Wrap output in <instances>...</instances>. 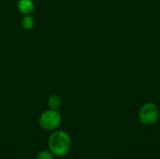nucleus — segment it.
Listing matches in <instances>:
<instances>
[{
	"instance_id": "obj_1",
	"label": "nucleus",
	"mask_w": 160,
	"mask_h": 159,
	"mask_svg": "<svg viewBox=\"0 0 160 159\" xmlns=\"http://www.w3.org/2000/svg\"><path fill=\"white\" fill-rule=\"evenodd\" d=\"M71 138L64 130H53L48 139L49 150L55 157H65L71 148Z\"/></svg>"
},
{
	"instance_id": "obj_2",
	"label": "nucleus",
	"mask_w": 160,
	"mask_h": 159,
	"mask_svg": "<svg viewBox=\"0 0 160 159\" xmlns=\"http://www.w3.org/2000/svg\"><path fill=\"white\" fill-rule=\"evenodd\" d=\"M62 123V116L58 111L47 110L43 112L38 118L39 127L47 131L56 130Z\"/></svg>"
},
{
	"instance_id": "obj_3",
	"label": "nucleus",
	"mask_w": 160,
	"mask_h": 159,
	"mask_svg": "<svg viewBox=\"0 0 160 159\" xmlns=\"http://www.w3.org/2000/svg\"><path fill=\"white\" fill-rule=\"evenodd\" d=\"M140 120L143 125H154L158 118V110L154 103L144 104L140 111Z\"/></svg>"
},
{
	"instance_id": "obj_4",
	"label": "nucleus",
	"mask_w": 160,
	"mask_h": 159,
	"mask_svg": "<svg viewBox=\"0 0 160 159\" xmlns=\"http://www.w3.org/2000/svg\"><path fill=\"white\" fill-rule=\"evenodd\" d=\"M19 11L23 15L32 14L35 10V4L32 0H19L17 3Z\"/></svg>"
},
{
	"instance_id": "obj_5",
	"label": "nucleus",
	"mask_w": 160,
	"mask_h": 159,
	"mask_svg": "<svg viewBox=\"0 0 160 159\" xmlns=\"http://www.w3.org/2000/svg\"><path fill=\"white\" fill-rule=\"evenodd\" d=\"M62 105V98L58 95H52L48 98V107L51 110L58 111Z\"/></svg>"
},
{
	"instance_id": "obj_6",
	"label": "nucleus",
	"mask_w": 160,
	"mask_h": 159,
	"mask_svg": "<svg viewBox=\"0 0 160 159\" xmlns=\"http://www.w3.org/2000/svg\"><path fill=\"white\" fill-rule=\"evenodd\" d=\"M35 25V20L31 16V14L24 15L22 19V26L25 30H30L34 27Z\"/></svg>"
},
{
	"instance_id": "obj_7",
	"label": "nucleus",
	"mask_w": 160,
	"mask_h": 159,
	"mask_svg": "<svg viewBox=\"0 0 160 159\" xmlns=\"http://www.w3.org/2000/svg\"><path fill=\"white\" fill-rule=\"evenodd\" d=\"M55 156L48 149V150H42L38 155L36 159H54Z\"/></svg>"
}]
</instances>
